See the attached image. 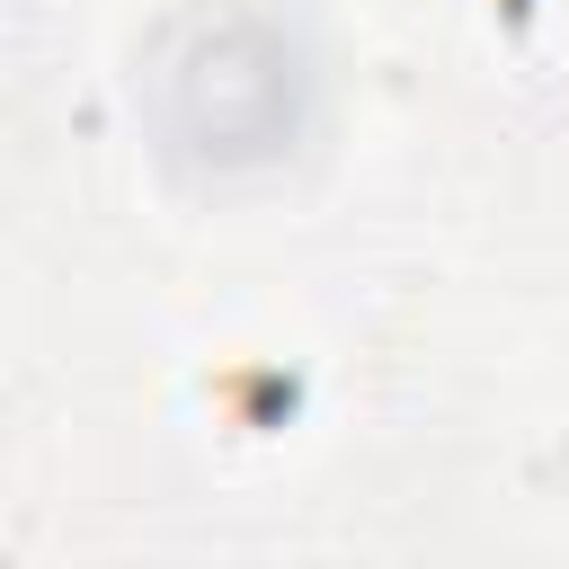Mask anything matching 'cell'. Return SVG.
Masks as SVG:
<instances>
[{
    "instance_id": "obj_1",
    "label": "cell",
    "mask_w": 569,
    "mask_h": 569,
    "mask_svg": "<svg viewBox=\"0 0 569 569\" xmlns=\"http://www.w3.org/2000/svg\"><path fill=\"white\" fill-rule=\"evenodd\" d=\"M525 18H533V0H507V27H516V36H525Z\"/></svg>"
}]
</instances>
